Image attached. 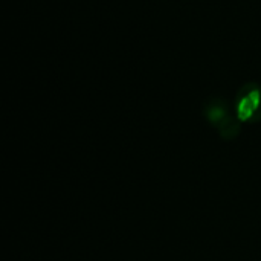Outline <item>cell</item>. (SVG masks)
<instances>
[{
    "mask_svg": "<svg viewBox=\"0 0 261 261\" xmlns=\"http://www.w3.org/2000/svg\"><path fill=\"white\" fill-rule=\"evenodd\" d=\"M254 113H255V107H254V104L251 102L249 96H248V95L242 96L240 101H239V104H237V115H239V118H240L242 121H248V119L252 118Z\"/></svg>",
    "mask_w": 261,
    "mask_h": 261,
    "instance_id": "1",
    "label": "cell"
}]
</instances>
